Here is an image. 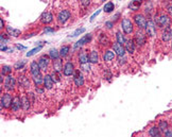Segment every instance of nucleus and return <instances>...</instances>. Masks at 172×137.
Segmentation results:
<instances>
[{
	"label": "nucleus",
	"mask_w": 172,
	"mask_h": 137,
	"mask_svg": "<svg viewBox=\"0 0 172 137\" xmlns=\"http://www.w3.org/2000/svg\"><path fill=\"white\" fill-rule=\"evenodd\" d=\"M4 28V21H3V19L1 18L0 19V29H3Z\"/></svg>",
	"instance_id": "3c124183"
},
{
	"label": "nucleus",
	"mask_w": 172,
	"mask_h": 137,
	"mask_svg": "<svg viewBox=\"0 0 172 137\" xmlns=\"http://www.w3.org/2000/svg\"><path fill=\"white\" fill-rule=\"evenodd\" d=\"M167 12H168V14H169V16L172 18V4L169 6H167Z\"/></svg>",
	"instance_id": "a18cd8bd"
},
{
	"label": "nucleus",
	"mask_w": 172,
	"mask_h": 137,
	"mask_svg": "<svg viewBox=\"0 0 172 137\" xmlns=\"http://www.w3.org/2000/svg\"><path fill=\"white\" fill-rule=\"evenodd\" d=\"M161 38L165 41H168L170 39H172V28H169V27L166 28L165 31L163 32V34H161Z\"/></svg>",
	"instance_id": "a211bd4d"
},
{
	"label": "nucleus",
	"mask_w": 172,
	"mask_h": 137,
	"mask_svg": "<svg viewBox=\"0 0 172 137\" xmlns=\"http://www.w3.org/2000/svg\"><path fill=\"white\" fill-rule=\"evenodd\" d=\"M158 129L161 130V133H165L166 131L169 130V124H168V121L167 120H161L159 122H158Z\"/></svg>",
	"instance_id": "5701e85b"
},
{
	"label": "nucleus",
	"mask_w": 172,
	"mask_h": 137,
	"mask_svg": "<svg viewBox=\"0 0 172 137\" xmlns=\"http://www.w3.org/2000/svg\"><path fill=\"white\" fill-rule=\"evenodd\" d=\"M53 69H54V71H58V72H60L61 69H63V67H62V62L60 61V60H55V61H54Z\"/></svg>",
	"instance_id": "f704fd0d"
},
{
	"label": "nucleus",
	"mask_w": 172,
	"mask_h": 137,
	"mask_svg": "<svg viewBox=\"0 0 172 137\" xmlns=\"http://www.w3.org/2000/svg\"><path fill=\"white\" fill-rule=\"evenodd\" d=\"M113 51H114L118 56H122L126 54V48H124V45H121L116 41V43L113 45Z\"/></svg>",
	"instance_id": "6e6552de"
},
{
	"label": "nucleus",
	"mask_w": 172,
	"mask_h": 137,
	"mask_svg": "<svg viewBox=\"0 0 172 137\" xmlns=\"http://www.w3.org/2000/svg\"><path fill=\"white\" fill-rule=\"evenodd\" d=\"M41 47H43V45H39V46H38V47H36V48H34V49H32V50H31V51H30V52H28V53H27V56H28V58H29V56H34L35 53H36V52H38V51H39V50L41 49Z\"/></svg>",
	"instance_id": "e433bc0d"
},
{
	"label": "nucleus",
	"mask_w": 172,
	"mask_h": 137,
	"mask_svg": "<svg viewBox=\"0 0 172 137\" xmlns=\"http://www.w3.org/2000/svg\"><path fill=\"white\" fill-rule=\"evenodd\" d=\"M80 2H81L83 8H87L89 6V3H91V0H80Z\"/></svg>",
	"instance_id": "a19ab883"
},
{
	"label": "nucleus",
	"mask_w": 172,
	"mask_h": 137,
	"mask_svg": "<svg viewBox=\"0 0 172 137\" xmlns=\"http://www.w3.org/2000/svg\"><path fill=\"white\" fill-rule=\"evenodd\" d=\"M133 41H134V43H135V46L143 47V45L146 44L147 37H146V35L143 34V32H137L136 34H135Z\"/></svg>",
	"instance_id": "7ed1b4c3"
},
{
	"label": "nucleus",
	"mask_w": 172,
	"mask_h": 137,
	"mask_svg": "<svg viewBox=\"0 0 172 137\" xmlns=\"http://www.w3.org/2000/svg\"><path fill=\"white\" fill-rule=\"evenodd\" d=\"M99 61V56H98V52L97 51H91L88 56V63H91V64H97Z\"/></svg>",
	"instance_id": "6ab92c4d"
},
{
	"label": "nucleus",
	"mask_w": 172,
	"mask_h": 137,
	"mask_svg": "<svg viewBox=\"0 0 172 137\" xmlns=\"http://www.w3.org/2000/svg\"><path fill=\"white\" fill-rule=\"evenodd\" d=\"M99 41H100V44L103 45V46H107V45L110 44V39H108V37L104 33H101V34H100Z\"/></svg>",
	"instance_id": "c85d7f7f"
},
{
	"label": "nucleus",
	"mask_w": 172,
	"mask_h": 137,
	"mask_svg": "<svg viewBox=\"0 0 172 137\" xmlns=\"http://www.w3.org/2000/svg\"><path fill=\"white\" fill-rule=\"evenodd\" d=\"M17 48H18V49H25V47L20 46V45H17Z\"/></svg>",
	"instance_id": "864d4df0"
},
{
	"label": "nucleus",
	"mask_w": 172,
	"mask_h": 137,
	"mask_svg": "<svg viewBox=\"0 0 172 137\" xmlns=\"http://www.w3.org/2000/svg\"><path fill=\"white\" fill-rule=\"evenodd\" d=\"M100 12H101V11H100V10H98V11H97L96 13H93V16H91V21H93V19H95V17H96V16H98V15H99Z\"/></svg>",
	"instance_id": "49530a36"
},
{
	"label": "nucleus",
	"mask_w": 172,
	"mask_h": 137,
	"mask_svg": "<svg viewBox=\"0 0 172 137\" xmlns=\"http://www.w3.org/2000/svg\"><path fill=\"white\" fill-rule=\"evenodd\" d=\"M21 104H22V108L25 111H28L31 106V101L29 99V96L27 97H23L22 99H21Z\"/></svg>",
	"instance_id": "b1692460"
},
{
	"label": "nucleus",
	"mask_w": 172,
	"mask_h": 137,
	"mask_svg": "<svg viewBox=\"0 0 172 137\" xmlns=\"http://www.w3.org/2000/svg\"><path fill=\"white\" fill-rule=\"evenodd\" d=\"M105 27H106L107 29H112V28L114 27V21H106V22H105Z\"/></svg>",
	"instance_id": "79ce46f5"
},
{
	"label": "nucleus",
	"mask_w": 172,
	"mask_h": 137,
	"mask_svg": "<svg viewBox=\"0 0 172 137\" xmlns=\"http://www.w3.org/2000/svg\"><path fill=\"white\" fill-rule=\"evenodd\" d=\"M149 135L153 137H158L161 135V130L158 129V126H152L149 130Z\"/></svg>",
	"instance_id": "393cba45"
},
{
	"label": "nucleus",
	"mask_w": 172,
	"mask_h": 137,
	"mask_svg": "<svg viewBox=\"0 0 172 137\" xmlns=\"http://www.w3.org/2000/svg\"><path fill=\"white\" fill-rule=\"evenodd\" d=\"M118 61H119V64L120 65H122V64H124V63H126V56H119V60H118Z\"/></svg>",
	"instance_id": "37998d69"
},
{
	"label": "nucleus",
	"mask_w": 172,
	"mask_h": 137,
	"mask_svg": "<svg viewBox=\"0 0 172 137\" xmlns=\"http://www.w3.org/2000/svg\"><path fill=\"white\" fill-rule=\"evenodd\" d=\"M81 68L82 69H84L85 71H89V65H88V63H86V64H81Z\"/></svg>",
	"instance_id": "c03bdc74"
},
{
	"label": "nucleus",
	"mask_w": 172,
	"mask_h": 137,
	"mask_svg": "<svg viewBox=\"0 0 172 137\" xmlns=\"http://www.w3.org/2000/svg\"><path fill=\"white\" fill-rule=\"evenodd\" d=\"M91 34H88V35H85L84 37H82L80 41H78L76 43V45L73 46V49H78V48H80V47H82L83 45L87 44L88 41H91Z\"/></svg>",
	"instance_id": "4468645a"
},
{
	"label": "nucleus",
	"mask_w": 172,
	"mask_h": 137,
	"mask_svg": "<svg viewBox=\"0 0 172 137\" xmlns=\"http://www.w3.org/2000/svg\"><path fill=\"white\" fill-rule=\"evenodd\" d=\"M32 78H33V81H34V84L36 85V86H39L41 83H44V77L41 76V74L32 77Z\"/></svg>",
	"instance_id": "2f4dec72"
},
{
	"label": "nucleus",
	"mask_w": 172,
	"mask_h": 137,
	"mask_svg": "<svg viewBox=\"0 0 172 137\" xmlns=\"http://www.w3.org/2000/svg\"><path fill=\"white\" fill-rule=\"evenodd\" d=\"M19 84L22 86V87H29L30 86V80L25 76H20L19 77Z\"/></svg>",
	"instance_id": "bb28decb"
},
{
	"label": "nucleus",
	"mask_w": 172,
	"mask_h": 137,
	"mask_svg": "<svg viewBox=\"0 0 172 137\" xmlns=\"http://www.w3.org/2000/svg\"><path fill=\"white\" fill-rule=\"evenodd\" d=\"M124 48L128 52L130 53H133L135 51V43L133 39H128L126 41V44H124Z\"/></svg>",
	"instance_id": "aec40b11"
},
{
	"label": "nucleus",
	"mask_w": 172,
	"mask_h": 137,
	"mask_svg": "<svg viewBox=\"0 0 172 137\" xmlns=\"http://www.w3.org/2000/svg\"><path fill=\"white\" fill-rule=\"evenodd\" d=\"M6 32L9 33V35L13 36V37H18L21 34V31L18 29H14L12 27H6Z\"/></svg>",
	"instance_id": "4be33fe9"
},
{
	"label": "nucleus",
	"mask_w": 172,
	"mask_h": 137,
	"mask_svg": "<svg viewBox=\"0 0 172 137\" xmlns=\"http://www.w3.org/2000/svg\"><path fill=\"white\" fill-rule=\"evenodd\" d=\"M140 4H141V1H140V0L139 1H138V0H134V1L130 4V9L133 10V11H136V10H138Z\"/></svg>",
	"instance_id": "c9c22d12"
},
{
	"label": "nucleus",
	"mask_w": 172,
	"mask_h": 137,
	"mask_svg": "<svg viewBox=\"0 0 172 137\" xmlns=\"http://www.w3.org/2000/svg\"><path fill=\"white\" fill-rule=\"evenodd\" d=\"M119 17H120V13H117L116 15H115L114 17V19H113V21H116V20H118V19H119Z\"/></svg>",
	"instance_id": "de8ad7c7"
},
{
	"label": "nucleus",
	"mask_w": 172,
	"mask_h": 137,
	"mask_svg": "<svg viewBox=\"0 0 172 137\" xmlns=\"http://www.w3.org/2000/svg\"><path fill=\"white\" fill-rule=\"evenodd\" d=\"M41 67L38 65V62H32L31 65H30V72L32 74V77L38 76L41 74Z\"/></svg>",
	"instance_id": "9b49d317"
},
{
	"label": "nucleus",
	"mask_w": 172,
	"mask_h": 137,
	"mask_svg": "<svg viewBox=\"0 0 172 137\" xmlns=\"http://www.w3.org/2000/svg\"><path fill=\"white\" fill-rule=\"evenodd\" d=\"M73 72H74V66H73V63H71V62H68V63H66L64 66V69H63V73H64L65 76H71V74H73Z\"/></svg>",
	"instance_id": "ddd939ff"
},
{
	"label": "nucleus",
	"mask_w": 172,
	"mask_h": 137,
	"mask_svg": "<svg viewBox=\"0 0 172 137\" xmlns=\"http://www.w3.org/2000/svg\"><path fill=\"white\" fill-rule=\"evenodd\" d=\"M115 56H116V53H115L114 51L107 50V51H105V53L103 54V60H104L105 62H111L115 58Z\"/></svg>",
	"instance_id": "412c9836"
},
{
	"label": "nucleus",
	"mask_w": 172,
	"mask_h": 137,
	"mask_svg": "<svg viewBox=\"0 0 172 137\" xmlns=\"http://www.w3.org/2000/svg\"><path fill=\"white\" fill-rule=\"evenodd\" d=\"M53 83H54V81H53L51 74H46L44 77V87L46 89H51L53 87Z\"/></svg>",
	"instance_id": "2eb2a0df"
},
{
	"label": "nucleus",
	"mask_w": 172,
	"mask_h": 137,
	"mask_svg": "<svg viewBox=\"0 0 172 137\" xmlns=\"http://www.w3.org/2000/svg\"><path fill=\"white\" fill-rule=\"evenodd\" d=\"M51 77H52V79L54 82H60V80H61V76L58 74V71H54V70H53V72L51 73Z\"/></svg>",
	"instance_id": "4c0bfd02"
},
{
	"label": "nucleus",
	"mask_w": 172,
	"mask_h": 137,
	"mask_svg": "<svg viewBox=\"0 0 172 137\" xmlns=\"http://www.w3.org/2000/svg\"><path fill=\"white\" fill-rule=\"evenodd\" d=\"M79 62L80 64H86V63H88V56L86 54L85 51H83L79 56Z\"/></svg>",
	"instance_id": "7c9ffc66"
},
{
	"label": "nucleus",
	"mask_w": 172,
	"mask_h": 137,
	"mask_svg": "<svg viewBox=\"0 0 172 137\" xmlns=\"http://www.w3.org/2000/svg\"><path fill=\"white\" fill-rule=\"evenodd\" d=\"M20 107H22L21 99L19 98V97H14V98H13V101H12V104H11L12 111L17 112L18 110H20Z\"/></svg>",
	"instance_id": "f8f14e48"
},
{
	"label": "nucleus",
	"mask_w": 172,
	"mask_h": 137,
	"mask_svg": "<svg viewBox=\"0 0 172 137\" xmlns=\"http://www.w3.org/2000/svg\"><path fill=\"white\" fill-rule=\"evenodd\" d=\"M23 66H25V61L18 62L15 64V69H21V68H23Z\"/></svg>",
	"instance_id": "ea45409f"
},
{
	"label": "nucleus",
	"mask_w": 172,
	"mask_h": 137,
	"mask_svg": "<svg viewBox=\"0 0 172 137\" xmlns=\"http://www.w3.org/2000/svg\"><path fill=\"white\" fill-rule=\"evenodd\" d=\"M116 39H117V43H119V44H121V45H124V44H126V37H124V35L120 32V31H119V32H117Z\"/></svg>",
	"instance_id": "c756f323"
},
{
	"label": "nucleus",
	"mask_w": 172,
	"mask_h": 137,
	"mask_svg": "<svg viewBox=\"0 0 172 137\" xmlns=\"http://www.w3.org/2000/svg\"><path fill=\"white\" fill-rule=\"evenodd\" d=\"M12 96L10 93H4L2 97H1V108L2 107H10L12 104Z\"/></svg>",
	"instance_id": "9d476101"
},
{
	"label": "nucleus",
	"mask_w": 172,
	"mask_h": 137,
	"mask_svg": "<svg viewBox=\"0 0 172 137\" xmlns=\"http://www.w3.org/2000/svg\"><path fill=\"white\" fill-rule=\"evenodd\" d=\"M49 56L52 61L58 60V58H60V51H58L55 48H52V49H50V51H49Z\"/></svg>",
	"instance_id": "a878e982"
},
{
	"label": "nucleus",
	"mask_w": 172,
	"mask_h": 137,
	"mask_svg": "<svg viewBox=\"0 0 172 137\" xmlns=\"http://www.w3.org/2000/svg\"><path fill=\"white\" fill-rule=\"evenodd\" d=\"M134 21L139 29H145L147 26V18L143 14H135Z\"/></svg>",
	"instance_id": "f03ea898"
},
{
	"label": "nucleus",
	"mask_w": 172,
	"mask_h": 137,
	"mask_svg": "<svg viewBox=\"0 0 172 137\" xmlns=\"http://www.w3.org/2000/svg\"><path fill=\"white\" fill-rule=\"evenodd\" d=\"M115 9V4L114 2H112V1H108L107 3H105L104 6H103V10H104V12H106V13H111V12H113Z\"/></svg>",
	"instance_id": "cd10ccee"
},
{
	"label": "nucleus",
	"mask_w": 172,
	"mask_h": 137,
	"mask_svg": "<svg viewBox=\"0 0 172 137\" xmlns=\"http://www.w3.org/2000/svg\"><path fill=\"white\" fill-rule=\"evenodd\" d=\"M70 12L68 10H63L58 14V20L60 23H65L70 18Z\"/></svg>",
	"instance_id": "1a4fd4ad"
},
{
	"label": "nucleus",
	"mask_w": 172,
	"mask_h": 137,
	"mask_svg": "<svg viewBox=\"0 0 172 137\" xmlns=\"http://www.w3.org/2000/svg\"><path fill=\"white\" fill-rule=\"evenodd\" d=\"M164 134H165V136H168V137H169V136H172V132L168 130V131H166L165 133H164Z\"/></svg>",
	"instance_id": "09e8293b"
},
{
	"label": "nucleus",
	"mask_w": 172,
	"mask_h": 137,
	"mask_svg": "<svg viewBox=\"0 0 172 137\" xmlns=\"http://www.w3.org/2000/svg\"><path fill=\"white\" fill-rule=\"evenodd\" d=\"M155 23L161 28H168L170 26V23H171V17L169 15L163 14L155 19Z\"/></svg>",
	"instance_id": "f257e3e1"
},
{
	"label": "nucleus",
	"mask_w": 172,
	"mask_h": 137,
	"mask_svg": "<svg viewBox=\"0 0 172 137\" xmlns=\"http://www.w3.org/2000/svg\"><path fill=\"white\" fill-rule=\"evenodd\" d=\"M45 32L48 33V32H54V29H52V28H46L45 29Z\"/></svg>",
	"instance_id": "8fccbe9b"
},
{
	"label": "nucleus",
	"mask_w": 172,
	"mask_h": 137,
	"mask_svg": "<svg viewBox=\"0 0 172 137\" xmlns=\"http://www.w3.org/2000/svg\"><path fill=\"white\" fill-rule=\"evenodd\" d=\"M104 1H105V0H104Z\"/></svg>",
	"instance_id": "5fc2aeb1"
},
{
	"label": "nucleus",
	"mask_w": 172,
	"mask_h": 137,
	"mask_svg": "<svg viewBox=\"0 0 172 137\" xmlns=\"http://www.w3.org/2000/svg\"><path fill=\"white\" fill-rule=\"evenodd\" d=\"M83 32H85V28H79V29H77L74 32L72 33V35H69V36H72V37H76L78 35L82 34Z\"/></svg>",
	"instance_id": "58836bf2"
},
{
	"label": "nucleus",
	"mask_w": 172,
	"mask_h": 137,
	"mask_svg": "<svg viewBox=\"0 0 172 137\" xmlns=\"http://www.w3.org/2000/svg\"><path fill=\"white\" fill-rule=\"evenodd\" d=\"M53 20V15L50 13V12H44L41 16V21L45 25L47 23H50Z\"/></svg>",
	"instance_id": "dca6fc26"
},
{
	"label": "nucleus",
	"mask_w": 172,
	"mask_h": 137,
	"mask_svg": "<svg viewBox=\"0 0 172 137\" xmlns=\"http://www.w3.org/2000/svg\"><path fill=\"white\" fill-rule=\"evenodd\" d=\"M70 51V47L69 46H63L60 50V56L62 58H65V56H67V54L69 53Z\"/></svg>",
	"instance_id": "473e14b6"
},
{
	"label": "nucleus",
	"mask_w": 172,
	"mask_h": 137,
	"mask_svg": "<svg viewBox=\"0 0 172 137\" xmlns=\"http://www.w3.org/2000/svg\"><path fill=\"white\" fill-rule=\"evenodd\" d=\"M121 27H122V30L123 32L126 33V34H131L133 32V22L131 21V19H128V18H124L121 22Z\"/></svg>",
	"instance_id": "20e7f679"
},
{
	"label": "nucleus",
	"mask_w": 172,
	"mask_h": 137,
	"mask_svg": "<svg viewBox=\"0 0 172 137\" xmlns=\"http://www.w3.org/2000/svg\"><path fill=\"white\" fill-rule=\"evenodd\" d=\"M74 84H76V86H78V87L83 86V84H84V77L80 73L79 70H77L76 73H74Z\"/></svg>",
	"instance_id": "f3484780"
},
{
	"label": "nucleus",
	"mask_w": 172,
	"mask_h": 137,
	"mask_svg": "<svg viewBox=\"0 0 172 137\" xmlns=\"http://www.w3.org/2000/svg\"><path fill=\"white\" fill-rule=\"evenodd\" d=\"M50 56H41L38 60V65H39V67L43 71H46L47 68H48V65L50 63Z\"/></svg>",
	"instance_id": "423d86ee"
},
{
	"label": "nucleus",
	"mask_w": 172,
	"mask_h": 137,
	"mask_svg": "<svg viewBox=\"0 0 172 137\" xmlns=\"http://www.w3.org/2000/svg\"><path fill=\"white\" fill-rule=\"evenodd\" d=\"M145 29H146L147 34L149 35V36H151V37L155 36V34H156V23H155V21L148 20L147 21V26Z\"/></svg>",
	"instance_id": "39448f33"
},
{
	"label": "nucleus",
	"mask_w": 172,
	"mask_h": 137,
	"mask_svg": "<svg viewBox=\"0 0 172 137\" xmlns=\"http://www.w3.org/2000/svg\"><path fill=\"white\" fill-rule=\"evenodd\" d=\"M15 84H16L15 78L13 76H11V74H9L6 78V81H4V88L6 91H12L15 87Z\"/></svg>",
	"instance_id": "0eeeda50"
},
{
	"label": "nucleus",
	"mask_w": 172,
	"mask_h": 137,
	"mask_svg": "<svg viewBox=\"0 0 172 137\" xmlns=\"http://www.w3.org/2000/svg\"><path fill=\"white\" fill-rule=\"evenodd\" d=\"M12 72V67L9 65H3L2 66V70H1V73L3 76H9L10 73Z\"/></svg>",
	"instance_id": "72a5a7b5"
},
{
	"label": "nucleus",
	"mask_w": 172,
	"mask_h": 137,
	"mask_svg": "<svg viewBox=\"0 0 172 137\" xmlns=\"http://www.w3.org/2000/svg\"><path fill=\"white\" fill-rule=\"evenodd\" d=\"M32 36H34V33H31V34H28V36H25L23 38H28V37H32Z\"/></svg>",
	"instance_id": "603ef678"
}]
</instances>
